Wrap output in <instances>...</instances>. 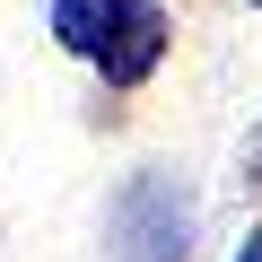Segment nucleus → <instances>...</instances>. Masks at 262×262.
Listing matches in <instances>:
<instances>
[{
	"instance_id": "f257e3e1",
	"label": "nucleus",
	"mask_w": 262,
	"mask_h": 262,
	"mask_svg": "<svg viewBox=\"0 0 262 262\" xmlns=\"http://www.w3.org/2000/svg\"><path fill=\"white\" fill-rule=\"evenodd\" d=\"M53 35L96 61L114 88H140L166 53V9L158 0H53Z\"/></svg>"
},
{
	"instance_id": "f03ea898",
	"label": "nucleus",
	"mask_w": 262,
	"mask_h": 262,
	"mask_svg": "<svg viewBox=\"0 0 262 262\" xmlns=\"http://www.w3.org/2000/svg\"><path fill=\"white\" fill-rule=\"evenodd\" d=\"M184 192L175 175H140L114 201V262H184Z\"/></svg>"
},
{
	"instance_id": "7ed1b4c3",
	"label": "nucleus",
	"mask_w": 262,
	"mask_h": 262,
	"mask_svg": "<svg viewBox=\"0 0 262 262\" xmlns=\"http://www.w3.org/2000/svg\"><path fill=\"white\" fill-rule=\"evenodd\" d=\"M236 262H262V227H253V236H245V245H236Z\"/></svg>"
}]
</instances>
